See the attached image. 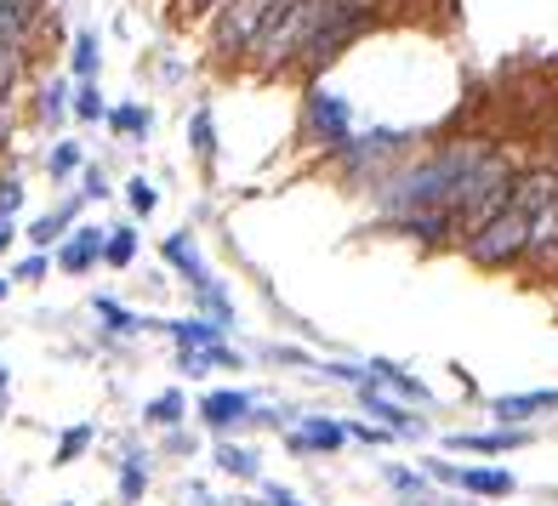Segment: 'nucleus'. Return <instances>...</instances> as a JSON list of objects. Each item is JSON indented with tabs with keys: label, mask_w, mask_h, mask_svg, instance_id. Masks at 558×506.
<instances>
[{
	"label": "nucleus",
	"mask_w": 558,
	"mask_h": 506,
	"mask_svg": "<svg viewBox=\"0 0 558 506\" xmlns=\"http://www.w3.org/2000/svg\"><path fill=\"white\" fill-rule=\"evenodd\" d=\"M125 206H132L137 217H148L160 206V194H155V183H148V176H132V183H125Z\"/></svg>",
	"instance_id": "4be33fe9"
},
{
	"label": "nucleus",
	"mask_w": 558,
	"mask_h": 506,
	"mask_svg": "<svg viewBox=\"0 0 558 506\" xmlns=\"http://www.w3.org/2000/svg\"><path fill=\"white\" fill-rule=\"evenodd\" d=\"M74 165H81V148H74V143H58L52 155H46V171H52V176H69Z\"/></svg>",
	"instance_id": "bb28decb"
},
{
	"label": "nucleus",
	"mask_w": 558,
	"mask_h": 506,
	"mask_svg": "<svg viewBox=\"0 0 558 506\" xmlns=\"http://www.w3.org/2000/svg\"><path fill=\"white\" fill-rule=\"evenodd\" d=\"M69 109H74V103H69V86H63V81H52V86L40 91V114H46V120H58V114H69Z\"/></svg>",
	"instance_id": "a878e982"
},
{
	"label": "nucleus",
	"mask_w": 558,
	"mask_h": 506,
	"mask_svg": "<svg viewBox=\"0 0 558 506\" xmlns=\"http://www.w3.org/2000/svg\"><path fill=\"white\" fill-rule=\"evenodd\" d=\"M143 484H148L143 461H137V455H125V467H120V501H137V495H143Z\"/></svg>",
	"instance_id": "393cba45"
},
{
	"label": "nucleus",
	"mask_w": 558,
	"mask_h": 506,
	"mask_svg": "<svg viewBox=\"0 0 558 506\" xmlns=\"http://www.w3.org/2000/svg\"><path fill=\"white\" fill-rule=\"evenodd\" d=\"M160 257L177 268V273H183V280L194 285V296H199V308H206L217 324H228V319H234V308H228V296L217 291V280H211V268L206 262H199V250H194V239H183V234H171L166 245H160Z\"/></svg>",
	"instance_id": "20e7f679"
},
{
	"label": "nucleus",
	"mask_w": 558,
	"mask_h": 506,
	"mask_svg": "<svg viewBox=\"0 0 558 506\" xmlns=\"http://www.w3.org/2000/svg\"><path fill=\"white\" fill-rule=\"evenodd\" d=\"M558 206V165H524L513 176V194L473 227L462 239L468 262L478 268H513L536 250V234H542V217Z\"/></svg>",
	"instance_id": "f257e3e1"
},
{
	"label": "nucleus",
	"mask_w": 558,
	"mask_h": 506,
	"mask_svg": "<svg viewBox=\"0 0 558 506\" xmlns=\"http://www.w3.org/2000/svg\"><path fill=\"white\" fill-rule=\"evenodd\" d=\"M450 449H468V455H507V449H524L530 433L524 427H501V433H450Z\"/></svg>",
	"instance_id": "f8f14e48"
},
{
	"label": "nucleus",
	"mask_w": 558,
	"mask_h": 506,
	"mask_svg": "<svg viewBox=\"0 0 558 506\" xmlns=\"http://www.w3.org/2000/svg\"><path fill=\"white\" fill-rule=\"evenodd\" d=\"M189 12H206V7H222V0H183Z\"/></svg>",
	"instance_id": "72a5a7b5"
},
{
	"label": "nucleus",
	"mask_w": 558,
	"mask_h": 506,
	"mask_svg": "<svg viewBox=\"0 0 558 506\" xmlns=\"http://www.w3.org/2000/svg\"><path fill=\"white\" fill-rule=\"evenodd\" d=\"M268 506H296V495H291V490H279V484H268Z\"/></svg>",
	"instance_id": "473e14b6"
},
{
	"label": "nucleus",
	"mask_w": 558,
	"mask_h": 506,
	"mask_svg": "<svg viewBox=\"0 0 558 506\" xmlns=\"http://www.w3.org/2000/svg\"><path fill=\"white\" fill-rule=\"evenodd\" d=\"M97 313H104V319L114 324V331H137V319H132V313H125V308H120V301H109V296H97Z\"/></svg>",
	"instance_id": "c85d7f7f"
},
{
	"label": "nucleus",
	"mask_w": 558,
	"mask_h": 506,
	"mask_svg": "<svg viewBox=\"0 0 558 506\" xmlns=\"http://www.w3.org/2000/svg\"><path fill=\"white\" fill-rule=\"evenodd\" d=\"M189 137H194V155L199 160H217V125H211V109H194V120H189Z\"/></svg>",
	"instance_id": "f3484780"
},
{
	"label": "nucleus",
	"mask_w": 558,
	"mask_h": 506,
	"mask_svg": "<svg viewBox=\"0 0 558 506\" xmlns=\"http://www.w3.org/2000/svg\"><path fill=\"white\" fill-rule=\"evenodd\" d=\"M23 206V183H17V176H7V183H0V217H7L12 222V211Z\"/></svg>",
	"instance_id": "c756f323"
},
{
	"label": "nucleus",
	"mask_w": 558,
	"mask_h": 506,
	"mask_svg": "<svg viewBox=\"0 0 558 506\" xmlns=\"http://www.w3.org/2000/svg\"><path fill=\"white\" fill-rule=\"evenodd\" d=\"M302 125H308V137L325 143V155H337V148L353 137V109L342 103L337 91H308V103H302Z\"/></svg>",
	"instance_id": "39448f33"
},
{
	"label": "nucleus",
	"mask_w": 558,
	"mask_h": 506,
	"mask_svg": "<svg viewBox=\"0 0 558 506\" xmlns=\"http://www.w3.org/2000/svg\"><path fill=\"white\" fill-rule=\"evenodd\" d=\"M97 58H104L97 35H92V29H86V35H74V74H81V81H92V74H97Z\"/></svg>",
	"instance_id": "aec40b11"
},
{
	"label": "nucleus",
	"mask_w": 558,
	"mask_h": 506,
	"mask_svg": "<svg viewBox=\"0 0 558 506\" xmlns=\"http://www.w3.org/2000/svg\"><path fill=\"white\" fill-rule=\"evenodd\" d=\"M104 250H109V227H74V234L63 239V250H58V268L63 273H86Z\"/></svg>",
	"instance_id": "9d476101"
},
{
	"label": "nucleus",
	"mask_w": 558,
	"mask_h": 506,
	"mask_svg": "<svg viewBox=\"0 0 558 506\" xmlns=\"http://www.w3.org/2000/svg\"><path fill=\"white\" fill-rule=\"evenodd\" d=\"M132 257H137V234H132V227H109V250H104V262H109V268H125Z\"/></svg>",
	"instance_id": "412c9836"
},
{
	"label": "nucleus",
	"mask_w": 558,
	"mask_h": 506,
	"mask_svg": "<svg viewBox=\"0 0 558 506\" xmlns=\"http://www.w3.org/2000/svg\"><path fill=\"white\" fill-rule=\"evenodd\" d=\"M160 331L177 342V347H222V324L217 319H171Z\"/></svg>",
	"instance_id": "2eb2a0df"
},
{
	"label": "nucleus",
	"mask_w": 558,
	"mask_h": 506,
	"mask_svg": "<svg viewBox=\"0 0 558 506\" xmlns=\"http://www.w3.org/2000/svg\"><path fill=\"white\" fill-rule=\"evenodd\" d=\"M427 478H439V484H456V490H468V495H513L519 490V478L513 472H501V467H450V461H427Z\"/></svg>",
	"instance_id": "423d86ee"
},
{
	"label": "nucleus",
	"mask_w": 558,
	"mask_h": 506,
	"mask_svg": "<svg viewBox=\"0 0 558 506\" xmlns=\"http://www.w3.org/2000/svg\"><path fill=\"white\" fill-rule=\"evenodd\" d=\"M217 467L234 472V478H257V455L240 449V444H217Z\"/></svg>",
	"instance_id": "a211bd4d"
},
{
	"label": "nucleus",
	"mask_w": 558,
	"mask_h": 506,
	"mask_svg": "<svg viewBox=\"0 0 558 506\" xmlns=\"http://www.w3.org/2000/svg\"><path fill=\"white\" fill-rule=\"evenodd\" d=\"M371 382H376V387H388V393L404 398V404H427V387L416 382V375H404L399 365H388V359H371Z\"/></svg>",
	"instance_id": "4468645a"
},
{
	"label": "nucleus",
	"mask_w": 558,
	"mask_h": 506,
	"mask_svg": "<svg viewBox=\"0 0 558 506\" xmlns=\"http://www.w3.org/2000/svg\"><path fill=\"white\" fill-rule=\"evenodd\" d=\"M348 439H360V444H383V439H388V427H371V421H365V427H348Z\"/></svg>",
	"instance_id": "7c9ffc66"
},
{
	"label": "nucleus",
	"mask_w": 558,
	"mask_h": 506,
	"mask_svg": "<svg viewBox=\"0 0 558 506\" xmlns=\"http://www.w3.org/2000/svg\"><path fill=\"white\" fill-rule=\"evenodd\" d=\"M308 7L314 0H279V7L268 12L257 46H251L257 69H286V63L302 58V40H308Z\"/></svg>",
	"instance_id": "f03ea898"
},
{
	"label": "nucleus",
	"mask_w": 558,
	"mask_h": 506,
	"mask_svg": "<svg viewBox=\"0 0 558 506\" xmlns=\"http://www.w3.org/2000/svg\"><path fill=\"white\" fill-rule=\"evenodd\" d=\"M274 7H279V0H222V7H217V29H211V46H217L222 58H240V52H251Z\"/></svg>",
	"instance_id": "7ed1b4c3"
},
{
	"label": "nucleus",
	"mask_w": 558,
	"mask_h": 506,
	"mask_svg": "<svg viewBox=\"0 0 558 506\" xmlns=\"http://www.w3.org/2000/svg\"><path fill=\"white\" fill-rule=\"evenodd\" d=\"M12 234H17V227H12V222H0V250H7V239H12Z\"/></svg>",
	"instance_id": "f704fd0d"
},
{
	"label": "nucleus",
	"mask_w": 558,
	"mask_h": 506,
	"mask_svg": "<svg viewBox=\"0 0 558 506\" xmlns=\"http://www.w3.org/2000/svg\"><path fill=\"white\" fill-rule=\"evenodd\" d=\"M0 404H7V365H0Z\"/></svg>",
	"instance_id": "c9c22d12"
},
{
	"label": "nucleus",
	"mask_w": 558,
	"mask_h": 506,
	"mask_svg": "<svg viewBox=\"0 0 558 506\" xmlns=\"http://www.w3.org/2000/svg\"><path fill=\"white\" fill-rule=\"evenodd\" d=\"M40 273H46V257H40V250H35V257H23V262H17V280H40Z\"/></svg>",
	"instance_id": "2f4dec72"
},
{
	"label": "nucleus",
	"mask_w": 558,
	"mask_h": 506,
	"mask_svg": "<svg viewBox=\"0 0 558 506\" xmlns=\"http://www.w3.org/2000/svg\"><path fill=\"white\" fill-rule=\"evenodd\" d=\"M342 444H348V427H342V421L314 416V421H296V427H291V449H296V455H331V449H342Z\"/></svg>",
	"instance_id": "9b49d317"
},
{
	"label": "nucleus",
	"mask_w": 558,
	"mask_h": 506,
	"mask_svg": "<svg viewBox=\"0 0 558 506\" xmlns=\"http://www.w3.org/2000/svg\"><path fill=\"white\" fill-rule=\"evenodd\" d=\"M0 301H7V280H0Z\"/></svg>",
	"instance_id": "e433bc0d"
},
{
	"label": "nucleus",
	"mask_w": 558,
	"mask_h": 506,
	"mask_svg": "<svg viewBox=\"0 0 558 506\" xmlns=\"http://www.w3.org/2000/svg\"><path fill=\"white\" fill-rule=\"evenodd\" d=\"M74 211H81V199H63V206H58V211H46V217H40V222L29 227V239H35L40 250H46V245H52V239H63V227L74 222Z\"/></svg>",
	"instance_id": "dca6fc26"
},
{
	"label": "nucleus",
	"mask_w": 558,
	"mask_h": 506,
	"mask_svg": "<svg viewBox=\"0 0 558 506\" xmlns=\"http://www.w3.org/2000/svg\"><path fill=\"white\" fill-rule=\"evenodd\" d=\"M388 227L404 239H416V245H450V239L462 245V222L450 211H411V217H393Z\"/></svg>",
	"instance_id": "6e6552de"
},
{
	"label": "nucleus",
	"mask_w": 558,
	"mask_h": 506,
	"mask_svg": "<svg viewBox=\"0 0 558 506\" xmlns=\"http://www.w3.org/2000/svg\"><path fill=\"white\" fill-rule=\"evenodd\" d=\"M251 410H257V404H251L245 393H206V398H199V416H206L217 433H222V427H240V421H257Z\"/></svg>",
	"instance_id": "ddd939ff"
},
{
	"label": "nucleus",
	"mask_w": 558,
	"mask_h": 506,
	"mask_svg": "<svg viewBox=\"0 0 558 506\" xmlns=\"http://www.w3.org/2000/svg\"><path fill=\"white\" fill-rule=\"evenodd\" d=\"M74 114H81V120H109V103H104V91H97L92 81L74 91Z\"/></svg>",
	"instance_id": "5701e85b"
},
{
	"label": "nucleus",
	"mask_w": 558,
	"mask_h": 506,
	"mask_svg": "<svg viewBox=\"0 0 558 506\" xmlns=\"http://www.w3.org/2000/svg\"><path fill=\"white\" fill-rule=\"evenodd\" d=\"M148 421H155V427H177V421H183V393H160L155 404H148Z\"/></svg>",
	"instance_id": "b1692460"
},
{
	"label": "nucleus",
	"mask_w": 558,
	"mask_h": 506,
	"mask_svg": "<svg viewBox=\"0 0 558 506\" xmlns=\"http://www.w3.org/2000/svg\"><path fill=\"white\" fill-rule=\"evenodd\" d=\"M86 444H92V427H69L63 444H58V461H74V455H81Z\"/></svg>",
	"instance_id": "cd10ccee"
},
{
	"label": "nucleus",
	"mask_w": 558,
	"mask_h": 506,
	"mask_svg": "<svg viewBox=\"0 0 558 506\" xmlns=\"http://www.w3.org/2000/svg\"><path fill=\"white\" fill-rule=\"evenodd\" d=\"M360 404H365V410H371L376 421L388 427L393 439H416V433H427V427H422V416H411V410H404V398L383 393L376 382H365V387H360Z\"/></svg>",
	"instance_id": "1a4fd4ad"
},
{
	"label": "nucleus",
	"mask_w": 558,
	"mask_h": 506,
	"mask_svg": "<svg viewBox=\"0 0 558 506\" xmlns=\"http://www.w3.org/2000/svg\"><path fill=\"white\" fill-rule=\"evenodd\" d=\"M490 416L501 427H524L536 416H558V387H536V393H501L490 398Z\"/></svg>",
	"instance_id": "0eeeda50"
},
{
	"label": "nucleus",
	"mask_w": 558,
	"mask_h": 506,
	"mask_svg": "<svg viewBox=\"0 0 558 506\" xmlns=\"http://www.w3.org/2000/svg\"><path fill=\"white\" fill-rule=\"evenodd\" d=\"M109 125L120 137H143L148 132V109H137V103H120V109H109Z\"/></svg>",
	"instance_id": "6ab92c4d"
}]
</instances>
